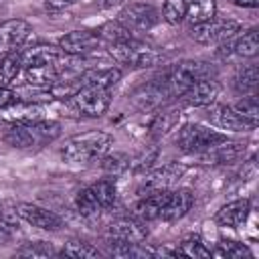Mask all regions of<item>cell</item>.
<instances>
[{
    "label": "cell",
    "instance_id": "obj_1",
    "mask_svg": "<svg viewBox=\"0 0 259 259\" xmlns=\"http://www.w3.org/2000/svg\"><path fill=\"white\" fill-rule=\"evenodd\" d=\"M111 142L113 138L107 132L91 130V132L69 138L61 150V156L65 162H71V164H87L93 160H101L109 152Z\"/></svg>",
    "mask_w": 259,
    "mask_h": 259
},
{
    "label": "cell",
    "instance_id": "obj_2",
    "mask_svg": "<svg viewBox=\"0 0 259 259\" xmlns=\"http://www.w3.org/2000/svg\"><path fill=\"white\" fill-rule=\"evenodd\" d=\"M210 73H212V69L202 61H182V63L166 69L158 79L170 97H182L184 91L194 81H198L202 77H210Z\"/></svg>",
    "mask_w": 259,
    "mask_h": 259
},
{
    "label": "cell",
    "instance_id": "obj_3",
    "mask_svg": "<svg viewBox=\"0 0 259 259\" xmlns=\"http://www.w3.org/2000/svg\"><path fill=\"white\" fill-rule=\"evenodd\" d=\"M217 12L214 0H166L164 4V18L178 26V24H200L210 20Z\"/></svg>",
    "mask_w": 259,
    "mask_h": 259
},
{
    "label": "cell",
    "instance_id": "obj_4",
    "mask_svg": "<svg viewBox=\"0 0 259 259\" xmlns=\"http://www.w3.org/2000/svg\"><path fill=\"white\" fill-rule=\"evenodd\" d=\"M57 136H59V123L55 121L14 123L6 130L4 142L14 148H36L53 142Z\"/></svg>",
    "mask_w": 259,
    "mask_h": 259
},
{
    "label": "cell",
    "instance_id": "obj_5",
    "mask_svg": "<svg viewBox=\"0 0 259 259\" xmlns=\"http://www.w3.org/2000/svg\"><path fill=\"white\" fill-rule=\"evenodd\" d=\"M109 55L113 57L115 63L125 65V67H130V69L154 67V65L162 59V55H160L154 47H150V45H146V42H142V40H136V38H127V40H121V42H113V45L109 47Z\"/></svg>",
    "mask_w": 259,
    "mask_h": 259
},
{
    "label": "cell",
    "instance_id": "obj_6",
    "mask_svg": "<svg viewBox=\"0 0 259 259\" xmlns=\"http://www.w3.org/2000/svg\"><path fill=\"white\" fill-rule=\"evenodd\" d=\"M227 136L221 134V132H214L210 127H204L200 123H186L182 125V130L178 132V138H176V146L182 150V152H188V154H200L221 142H225Z\"/></svg>",
    "mask_w": 259,
    "mask_h": 259
},
{
    "label": "cell",
    "instance_id": "obj_7",
    "mask_svg": "<svg viewBox=\"0 0 259 259\" xmlns=\"http://www.w3.org/2000/svg\"><path fill=\"white\" fill-rule=\"evenodd\" d=\"M241 24L233 18H210L190 26V36L200 45H223L239 32Z\"/></svg>",
    "mask_w": 259,
    "mask_h": 259
},
{
    "label": "cell",
    "instance_id": "obj_8",
    "mask_svg": "<svg viewBox=\"0 0 259 259\" xmlns=\"http://www.w3.org/2000/svg\"><path fill=\"white\" fill-rule=\"evenodd\" d=\"M73 107L85 115V117H99L107 111L111 103V93L109 89L103 87H93V85H83L73 97H71Z\"/></svg>",
    "mask_w": 259,
    "mask_h": 259
},
{
    "label": "cell",
    "instance_id": "obj_9",
    "mask_svg": "<svg viewBox=\"0 0 259 259\" xmlns=\"http://www.w3.org/2000/svg\"><path fill=\"white\" fill-rule=\"evenodd\" d=\"M117 22L123 24L127 30H150L160 22V12L152 4L130 2L119 10Z\"/></svg>",
    "mask_w": 259,
    "mask_h": 259
},
{
    "label": "cell",
    "instance_id": "obj_10",
    "mask_svg": "<svg viewBox=\"0 0 259 259\" xmlns=\"http://www.w3.org/2000/svg\"><path fill=\"white\" fill-rule=\"evenodd\" d=\"M184 172H186V168L182 164H178V162H172V164H166L162 168H156V170H152L150 174L144 176L138 192L140 194H152V192L170 190L182 178Z\"/></svg>",
    "mask_w": 259,
    "mask_h": 259
},
{
    "label": "cell",
    "instance_id": "obj_11",
    "mask_svg": "<svg viewBox=\"0 0 259 259\" xmlns=\"http://www.w3.org/2000/svg\"><path fill=\"white\" fill-rule=\"evenodd\" d=\"M32 34V26L22 18H10L0 22V53H12L22 47Z\"/></svg>",
    "mask_w": 259,
    "mask_h": 259
},
{
    "label": "cell",
    "instance_id": "obj_12",
    "mask_svg": "<svg viewBox=\"0 0 259 259\" xmlns=\"http://www.w3.org/2000/svg\"><path fill=\"white\" fill-rule=\"evenodd\" d=\"M107 237L111 243H142L148 237V229L138 219H117L109 225Z\"/></svg>",
    "mask_w": 259,
    "mask_h": 259
},
{
    "label": "cell",
    "instance_id": "obj_13",
    "mask_svg": "<svg viewBox=\"0 0 259 259\" xmlns=\"http://www.w3.org/2000/svg\"><path fill=\"white\" fill-rule=\"evenodd\" d=\"M99 42H101V38L93 30H71L59 40V49L67 55L81 57V55L95 51L99 47Z\"/></svg>",
    "mask_w": 259,
    "mask_h": 259
},
{
    "label": "cell",
    "instance_id": "obj_14",
    "mask_svg": "<svg viewBox=\"0 0 259 259\" xmlns=\"http://www.w3.org/2000/svg\"><path fill=\"white\" fill-rule=\"evenodd\" d=\"M192 202H194V196H192V192L188 188H176V190L170 188V190H166L160 219L178 221L192 208Z\"/></svg>",
    "mask_w": 259,
    "mask_h": 259
},
{
    "label": "cell",
    "instance_id": "obj_15",
    "mask_svg": "<svg viewBox=\"0 0 259 259\" xmlns=\"http://www.w3.org/2000/svg\"><path fill=\"white\" fill-rule=\"evenodd\" d=\"M221 85L212 79V77H202L198 81H194L182 95V99L192 105V107H202V105H212L214 99L219 97Z\"/></svg>",
    "mask_w": 259,
    "mask_h": 259
},
{
    "label": "cell",
    "instance_id": "obj_16",
    "mask_svg": "<svg viewBox=\"0 0 259 259\" xmlns=\"http://www.w3.org/2000/svg\"><path fill=\"white\" fill-rule=\"evenodd\" d=\"M16 214H18L22 221H26L28 225L38 227V229H45V231H57V229H61V225H63V221H61L55 212H51V210H47V208H40V206H36V204H30V202L18 204V206H16Z\"/></svg>",
    "mask_w": 259,
    "mask_h": 259
},
{
    "label": "cell",
    "instance_id": "obj_17",
    "mask_svg": "<svg viewBox=\"0 0 259 259\" xmlns=\"http://www.w3.org/2000/svg\"><path fill=\"white\" fill-rule=\"evenodd\" d=\"M168 91L164 89V85L160 83V79H152L148 85H142L140 89L134 91L132 95V101L138 109L142 111H148V109H154V107H160L166 99H168Z\"/></svg>",
    "mask_w": 259,
    "mask_h": 259
},
{
    "label": "cell",
    "instance_id": "obj_18",
    "mask_svg": "<svg viewBox=\"0 0 259 259\" xmlns=\"http://www.w3.org/2000/svg\"><path fill=\"white\" fill-rule=\"evenodd\" d=\"M245 150H247V144L225 140V142H221V144L200 152V158L204 162H210V164H233L239 158H243Z\"/></svg>",
    "mask_w": 259,
    "mask_h": 259
},
{
    "label": "cell",
    "instance_id": "obj_19",
    "mask_svg": "<svg viewBox=\"0 0 259 259\" xmlns=\"http://www.w3.org/2000/svg\"><path fill=\"white\" fill-rule=\"evenodd\" d=\"M208 119H210V123H214V125H219L223 130H231V132H247V130H253V125H249L229 105H212L208 109Z\"/></svg>",
    "mask_w": 259,
    "mask_h": 259
},
{
    "label": "cell",
    "instance_id": "obj_20",
    "mask_svg": "<svg viewBox=\"0 0 259 259\" xmlns=\"http://www.w3.org/2000/svg\"><path fill=\"white\" fill-rule=\"evenodd\" d=\"M249 210H251L249 198H239V200H233V202H227L225 206H221L217 210L214 221L223 227H241L247 221Z\"/></svg>",
    "mask_w": 259,
    "mask_h": 259
},
{
    "label": "cell",
    "instance_id": "obj_21",
    "mask_svg": "<svg viewBox=\"0 0 259 259\" xmlns=\"http://www.w3.org/2000/svg\"><path fill=\"white\" fill-rule=\"evenodd\" d=\"M229 53H233L237 57H245V59L255 57L259 53V32H257V28L247 30L241 38H237L229 47H221V51H219V55H223V57H229Z\"/></svg>",
    "mask_w": 259,
    "mask_h": 259
},
{
    "label": "cell",
    "instance_id": "obj_22",
    "mask_svg": "<svg viewBox=\"0 0 259 259\" xmlns=\"http://www.w3.org/2000/svg\"><path fill=\"white\" fill-rule=\"evenodd\" d=\"M121 79V71L107 67V69H85L79 75L81 85H93V87H103V89H111L117 81Z\"/></svg>",
    "mask_w": 259,
    "mask_h": 259
},
{
    "label": "cell",
    "instance_id": "obj_23",
    "mask_svg": "<svg viewBox=\"0 0 259 259\" xmlns=\"http://www.w3.org/2000/svg\"><path fill=\"white\" fill-rule=\"evenodd\" d=\"M164 196H166V190L162 192H152V194H144L138 204H136V214L142 219V221H156L160 219V212H162V204H164Z\"/></svg>",
    "mask_w": 259,
    "mask_h": 259
},
{
    "label": "cell",
    "instance_id": "obj_24",
    "mask_svg": "<svg viewBox=\"0 0 259 259\" xmlns=\"http://www.w3.org/2000/svg\"><path fill=\"white\" fill-rule=\"evenodd\" d=\"M61 255L73 257V259H97V257H101V251L97 247H93L91 243H87V241L73 239V241L65 243Z\"/></svg>",
    "mask_w": 259,
    "mask_h": 259
},
{
    "label": "cell",
    "instance_id": "obj_25",
    "mask_svg": "<svg viewBox=\"0 0 259 259\" xmlns=\"http://www.w3.org/2000/svg\"><path fill=\"white\" fill-rule=\"evenodd\" d=\"M257 85H259V69H257V65H247V67L239 69V73L235 77V89L239 93L253 95Z\"/></svg>",
    "mask_w": 259,
    "mask_h": 259
},
{
    "label": "cell",
    "instance_id": "obj_26",
    "mask_svg": "<svg viewBox=\"0 0 259 259\" xmlns=\"http://www.w3.org/2000/svg\"><path fill=\"white\" fill-rule=\"evenodd\" d=\"M20 69H22V53L20 51L6 53L4 59L0 61V85L10 83L12 79H16Z\"/></svg>",
    "mask_w": 259,
    "mask_h": 259
},
{
    "label": "cell",
    "instance_id": "obj_27",
    "mask_svg": "<svg viewBox=\"0 0 259 259\" xmlns=\"http://www.w3.org/2000/svg\"><path fill=\"white\" fill-rule=\"evenodd\" d=\"M176 255H182V257H210V249L204 245V241L198 237V235H188L180 245L178 249L174 251Z\"/></svg>",
    "mask_w": 259,
    "mask_h": 259
},
{
    "label": "cell",
    "instance_id": "obj_28",
    "mask_svg": "<svg viewBox=\"0 0 259 259\" xmlns=\"http://www.w3.org/2000/svg\"><path fill=\"white\" fill-rule=\"evenodd\" d=\"M77 208H79V212H81L85 219H95V217H99V212L103 210V206H101L99 200L95 198L91 186H89V188H83V190L77 194Z\"/></svg>",
    "mask_w": 259,
    "mask_h": 259
},
{
    "label": "cell",
    "instance_id": "obj_29",
    "mask_svg": "<svg viewBox=\"0 0 259 259\" xmlns=\"http://www.w3.org/2000/svg\"><path fill=\"white\" fill-rule=\"evenodd\" d=\"M14 95H16L18 101H24V103H45V101L55 99L53 93H51V89H47V87H36V85H28V83H26L24 87L16 89Z\"/></svg>",
    "mask_w": 259,
    "mask_h": 259
},
{
    "label": "cell",
    "instance_id": "obj_30",
    "mask_svg": "<svg viewBox=\"0 0 259 259\" xmlns=\"http://www.w3.org/2000/svg\"><path fill=\"white\" fill-rule=\"evenodd\" d=\"M210 255H214V257H227V259H241V257H251V251L243 243H237V241H221L210 251Z\"/></svg>",
    "mask_w": 259,
    "mask_h": 259
},
{
    "label": "cell",
    "instance_id": "obj_31",
    "mask_svg": "<svg viewBox=\"0 0 259 259\" xmlns=\"http://www.w3.org/2000/svg\"><path fill=\"white\" fill-rule=\"evenodd\" d=\"M95 32L99 34V38L107 40L109 45L132 38V36H130V30H127L123 24H119V22H105V24H103L99 30H95Z\"/></svg>",
    "mask_w": 259,
    "mask_h": 259
},
{
    "label": "cell",
    "instance_id": "obj_32",
    "mask_svg": "<svg viewBox=\"0 0 259 259\" xmlns=\"http://www.w3.org/2000/svg\"><path fill=\"white\" fill-rule=\"evenodd\" d=\"M130 162L132 158L125 156V154H105L101 158V168L107 172V174H123L125 170H130Z\"/></svg>",
    "mask_w": 259,
    "mask_h": 259
},
{
    "label": "cell",
    "instance_id": "obj_33",
    "mask_svg": "<svg viewBox=\"0 0 259 259\" xmlns=\"http://www.w3.org/2000/svg\"><path fill=\"white\" fill-rule=\"evenodd\" d=\"M91 190L95 194V198L99 200V204L103 208L111 206L115 202V196H117V190H115V184L111 180H99L95 184H91Z\"/></svg>",
    "mask_w": 259,
    "mask_h": 259
},
{
    "label": "cell",
    "instance_id": "obj_34",
    "mask_svg": "<svg viewBox=\"0 0 259 259\" xmlns=\"http://www.w3.org/2000/svg\"><path fill=\"white\" fill-rule=\"evenodd\" d=\"M249 125H257V119H259V107H257V99L253 97V95H247V97H243L235 107H233Z\"/></svg>",
    "mask_w": 259,
    "mask_h": 259
},
{
    "label": "cell",
    "instance_id": "obj_35",
    "mask_svg": "<svg viewBox=\"0 0 259 259\" xmlns=\"http://www.w3.org/2000/svg\"><path fill=\"white\" fill-rule=\"evenodd\" d=\"M16 255H20V257H51V255H55V249L49 243L38 241V243H26L24 247H20L16 251Z\"/></svg>",
    "mask_w": 259,
    "mask_h": 259
},
{
    "label": "cell",
    "instance_id": "obj_36",
    "mask_svg": "<svg viewBox=\"0 0 259 259\" xmlns=\"http://www.w3.org/2000/svg\"><path fill=\"white\" fill-rule=\"evenodd\" d=\"M176 123V113L174 111H162L154 117L152 123V134L154 136H164L168 130H172V125Z\"/></svg>",
    "mask_w": 259,
    "mask_h": 259
},
{
    "label": "cell",
    "instance_id": "obj_37",
    "mask_svg": "<svg viewBox=\"0 0 259 259\" xmlns=\"http://www.w3.org/2000/svg\"><path fill=\"white\" fill-rule=\"evenodd\" d=\"M14 101H16L14 91H12V89H8V87H2V85H0V109H4V107H8V105H12Z\"/></svg>",
    "mask_w": 259,
    "mask_h": 259
},
{
    "label": "cell",
    "instance_id": "obj_38",
    "mask_svg": "<svg viewBox=\"0 0 259 259\" xmlns=\"http://www.w3.org/2000/svg\"><path fill=\"white\" fill-rule=\"evenodd\" d=\"M73 2L75 0H45V4H47L49 10H63V8L71 6Z\"/></svg>",
    "mask_w": 259,
    "mask_h": 259
},
{
    "label": "cell",
    "instance_id": "obj_39",
    "mask_svg": "<svg viewBox=\"0 0 259 259\" xmlns=\"http://www.w3.org/2000/svg\"><path fill=\"white\" fill-rule=\"evenodd\" d=\"M10 239H12V227L8 223H2L0 221V245L8 243Z\"/></svg>",
    "mask_w": 259,
    "mask_h": 259
},
{
    "label": "cell",
    "instance_id": "obj_40",
    "mask_svg": "<svg viewBox=\"0 0 259 259\" xmlns=\"http://www.w3.org/2000/svg\"><path fill=\"white\" fill-rule=\"evenodd\" d=\"M235 4H239V6H247V8H255V6H259V0H233Z\"/></svg>",
    "mask_w": 259,
    "mask_h": 259
}]
</instances>
